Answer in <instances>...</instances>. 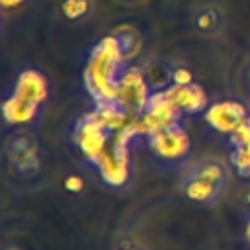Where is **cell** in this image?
Here are the masks:
<instances>
[{"label":"cell","instance_id":"5bb4252c","mask_svg":"<svg viewBox=\"0 0 250 250\" xmlns=\"http://www.w3.org/2000/svg\"><path fill=\"white\" fill-rule=\"evenodd\" d=\"M113 35H115V39H117V45H119V49H121L123 59H129L131 55L137 53V49H139V35H137V31H133V29H123V31H117V33H113Z\"/></svg>","mask_w":250,"mask_h":250},{"label":"cell","instance_id":"277c9868","mask_svg":"<svg viewBox=\"0 0 250 250\" xmlns=\"http://www.w3.org/2000/svg\"><path fill=\"white\" fill-rule=\"evenodd\" d=\"M98 168L102 172V178L109 186H121L127 180L129 174V145L115 141L111 148H107L98 158Z\"/></svg>","mask_w":250,"mask_h":250},{"label":"cell","instance_id":"ba28073f","mask_svg":"<svg viewBox=\"0 0 250 250\" xmlns=\"http://www.w3.org/2000/svg\"><path fill=\"white\" fill-rule=\"evenodd\" d=\"M189 178H199V180L211 182L219 188H225L227 186V168L223 166V162H219L215 158H205L191 168Z\"/></svg>","mask_w":250,"mask_h":250},{"label":"cell","instance_id":"30bf717a","mask_svg":"<svg viewBox=\"0 0 250 250\" xmlns=\"http://www.w3.org/2000/svg\"><path fill=\"white\" fill-rule=\"evenodd\" d=\"M37 104L33 102H27L20 96H12L6 104H4V115L10 123H16V125H21V123H27L35 117V111H37Z\"/></svg>","mask_w":250,"mask_h":250},{"label":"cell","instance_id":"7a4b0ae2","mask_svg":"<svg viewBox=\"0 0 250 250\" xmlns=\"http://www.w3.org/2000/svg\"><path fill=\"white\" fill-rule=\"evenodd\" d=\"M111 131L107 125H104L96 113L84 115L76 125V143L82 150V154L94 162L107 150V143L111 137Z\"/></svg>","mask_w":250,"mask_h":250},{"label":"cell","instance_id":"603a6c76","mask_svg":"<svg viewBox=\"0 0 250 250\" xmlns=\"http://www.w3.org/2000/svg\"><path fill=\"white\" fill-rule=\"evenodd\" d=\"M129 250H139V248H129Z\"/></svg>","mask_w":250,"mask_h":250},{"label":"cell","instance_id":"ac0fdd59","mask_svg":"<svg viewBox=\"0 0 250 250\" xmlns=\"http://www.w3.org/2000/svg\"><path fill=\"white\" fill-rule=\"evenodd\" d=\"M82 178H78V176H68L66 180H64V188L68 189V191H72V193H78V191H82Z\"/></svg>","mask_w":250,"mask_h":250},{"label":"cell","instance_id":"8fae6325","mask_svg":"<svg viewBox=\"0 0 250 250\" xmlns=\"http://www.w3.org/2000/svg\"><path fill=\"white\" fill-rule=\"evenodd\" d=\"M143 76H145V82H146L150 94L160 92L164 86L172 84V68L166 66L164 62H156V61L148 62L143 68Z\"/></svg>","mask_w":250,"mask_h":250},{"label":"cell","instance_id":"5b68a950","mask_svg":"<svg viewBox=\"0 0 250 250\" xmlns=\"http://www.w3.org/2000/svg\"><path fill=\"white\" fill-rule=\"evenodd\" d=\"M246 111L240 104L236 102H221L209 107L205 113V119L211 127H215L221 133H234L244 121H246Z\"/></svg>","mask_w":250,"mask_h":250},{"label":"cell","instance_id":"9a60e30c","mask_svg":"<svg viewBox=\"0 0 250 250\" xmlns=\"http://www.w3.org/2000/svg\"><path fill=\"white\" fill-rule=\"evenodd\" d=\"M232 164L240 176H250V154L242 146L232 150Z\"/></svg>","mask_w":250,"mask_h":250},{"label":"cell","instance_id":"d6986e66","mask_svg":"<svg viewBox=\"0 0 250 250\" xmlns=\"http://www.w3.org/2000/svg\"><path fill=\"white\" fill-rule=\"evenodd\" d=\"M23 0H2V6L4 8H16V6H20Z\"/></svg>","mask_w":250,"mask_h":250},{"label":"cell","instance_id":"9c48e42d","mask_svg":"<svg viewBox=\"0 0 250 250\" xmlns=\"http://www.w3.org/2000/svg\"><path fill=\"white\" fill-rule=\"evenodd\" d=\"M225 191V188H219L211 182H205V180H199V178H189L188 176V182H186V195L191 199V201H197V203H215L221 193Z\"/></svg>","mask_w":250,"mask_h":250},{"label":"cell","instance_id":"2e32d148","mask_svg":"<svg viewBox=\"0 0 250 250\" xmlns=\"http://www.w3.org/2000/svg\"><path fill=\"white\" fill-rule=\"evenodd\" d=\"M230 143H232L234 148L246 146V145L250 143V117H246V121H244L234 133H230Z\"/></svg>","mask_w":250,"mask_h":250},{"label":"cell","instance_id":"6da1fadb","mask_svg":"<svg viewBox=\"0 0 250 250\" xmlns=\"http://www.w3.org/2000/svg\"><path fill=\"white\" fill-rule=\"evenodd\" d=\"M123 61L125 59L121 55L115 35L102 39L94 47L86 66V82L92 96H96L98 102L117 98V86L123 74Z\"/></svg>","mask_w":250,"mask_h":250},{"label":"cell","instance_id":"4fadbf2b","mask_svg":"<svg viewBox=\"0 0 250 250\" xmlns=\"http://www.w3.org/2000/svg\"><path fill=\"white\" fill-rule=\"evenodd\" d=\"M61 8H62V14H64L66 20L76 21V20H82L90 14L92 2L90 0H62Z\"/></svg>","mask_w":250,"mask_h":250},{"label":"cell","instance_id":"52a82bcc","mask_svg":"<svg viewBox=\"0 0 250 250\" xmlns=\"http://www.w3.org/2000/svg\"><path fill=\"white\" fill-rule=\"evenodd\" d=\"M172 102L180 111L188 113H197L205 107V94L199 86L189 84V86H172L168 88Z\"/></svg>","mask_w":250,"mask_h":250},{"label":"cell","instance_id":"ffe728a7","mask_svg":"<svg viewBox=\"0 0 250 250\" xmlns=\"http://www.w3.org/2000/svg\"><path fill=\"white\" fill-rule=\"evenodd\" d=\"M242 205H244V209H246V213L250 215V189L244 193V197H242Z\"/></svg>","mask_w":250,"mask_h":250},{"label":"cell","instance_id":"e0dca14e","mask_svg":"<svg viewBox=\"0 0 250 250\" xmlns=\"http://www.w3.org/2000/svg\"><path fill=\"white\" fill-rule=\"evenodd\" d=\"M172 84L174 86H189L193 84V74L186 66H174L172 68Z\"/></svg>","mask_w":250,"mask_h":250},{"label":"cell","instance_id":"3957f363","mask_svg":"<svg viewBox=\"0 0 250 250\" xmlns=\"http://www.w3.org/2000/svg\"><path fill=\"white\" fill-rule=\"evenodd\" d=\"M150 137V146L152 150L160 156V158H166V160H178L182 156L188 154L189 150V141H188V135L186 131L176 123V125H170L166 129H160V131H154L148 135Z\"/></svg>","mask_w":250,"mask_h":250},{"label":"cell","instance_id":"7c38bea8","mask_svg":"<svg viewBox=\"0 0 250 250\" xmlns=\"http://www.w3.org/2000/svg\"><path fill=\"white\" fill-rule=\"evenodd\" d=\"M223 23V16L217 8H203L197 16H195V27L201 33H215L217 29H221Z\"/></svg>","mask_w":250,"mask_h":250},{"label":"cell","instance_id":"7402d4cb","mask_svg":"<svg viewBox=\"0 0 250 250\" xmlns=\"http://www.w3.org/2000/svg\"><path fill=\"white\" fill-rule=\"evenodd\" d=\"M246 232H248V240H250V223H248V229H246Z\"/></svg>","mask_w":250,"mask_h":250},{"label":"cell","instance_id":"8992f818","mask_svg":"<svg viewBox=\"0 0 250 250\" xmlns=\"http://www.w3.org/2000/svg\"><path fill=\"white\" fill-rule=\"evenodd\" d=\"M16 96L27 100V102H33V104H41L45 98H47V82L45 78L35 72V70H25L20 74L18 78V84H16Z\"/></svg>","mask_w":250,"mask_h":250},{"label":"cell","instance_id":"44dd1931","mask_svg":"<svg viewBox=\"0 0 250 250\" xmlns=\"http://www.w3.org/2000/svg\"><path fill=\"white\" fill-rule=\"evenodd\" d=\"M242 148H244V150H246V152H248V154H250V143H248V145H246V146H242Z\"/></svg>","mask_w":250,"mask_h":250}]
</instances>
